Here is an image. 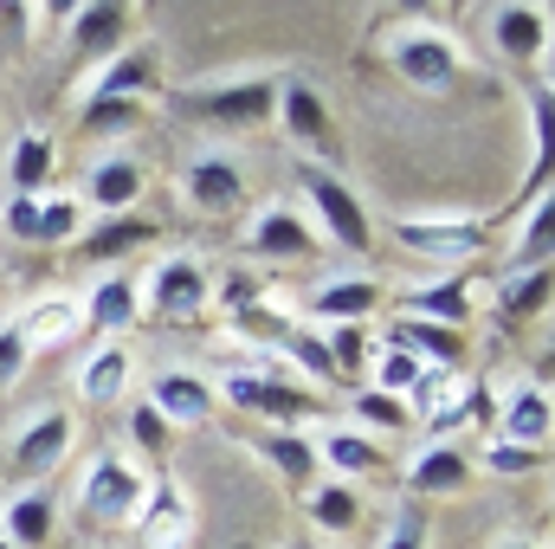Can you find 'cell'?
Here are the masks:
<instances>
[{
	"mask_svg": "<svg viewBox=\"0 0 555 549\" xmlns=\"http://www.w3.org/2000/svg\"><path fill=\"white\" fill-rule=\"evenodd\" d=\"M168 104L207 130H266L278 111V72H220V78H194V85H168Z\"/></svg>",
	"mask_w": 555,
	"mask_h": 549,
	"instance_id": "6da1fadb",
	"label": "cell"
},
{
	"mask_svg": "<svg viewBox=\"0 0 555 549\" xmlns=\"http://www.w3.org/2000/svg\"><path fill=\"white\" fill-rule=\"evenodd\" d=\"M297 194H304L297 214L310 220V233H317L323 246H336V253H349V259L375 253V214H369V201L343 181L336 162H297Z\"/></svg>",
	"mask_w": 555,
	"mask_h": 549,
	"instance_id": "7a4b0ae2",
	"label": "cell"
},
{
	"mask_svg": "<svg viewBox=\"0 0 555 549\" xmlns=\"http://www.w3.org/2000/svg\"><path fill=\"white\" fill-rule=\"evenodd\" d=\"M382 59H388V72L420 91V98H446L452 85H459V72H465V46H459V33L452 26H439V20H395V26H382Z\"/></svg>",
	"mask_w": 555,
	"mask_h": 549,
	"instance_id": "3957f363",
	"label": "cell"
},
{
	"mask_svg": "<svg viewBox=\"0 0 555 549\" xmlns=\"http://www.w3.org/2000/svg\"><path fill=\"white\" fill-rule=\"evenodd\" d=\"M142 310H155L162 323H201L214 310V272L201 253H162L149 272L137 278Z\"/></svg>",
	"mask_w": 555,
	"mask_h": 549,
	"instance_id": "277c9868",
	"label": "cell"
},
{
	"mask_svg": "<svg viewBox=\"0 0 555 549\" xmlns=\"http://www.w3.org/2000/svg\"><path fill=\"white\" fill-rule=\"evenodd\" d=\"M388 240H395L408 259H426V266H439V272H459L465 259L485 253V220H472V214H401V220L388 227Z\"/></svg>",
	"mask_w": 555,
	"mask_h": 549,
	"instance_id": "5b68a950",
	"label": "cell"
},
{
	"mask_svg": "<svg viewBox=\"0 0 555 549\" xmlns=\"http://www.w3.org/2000/svg\"><path fill=\"white\" fill-rule=\"evenodd\" d=\"M181 207L188 214H201V220H227L233 207H246V162H240V149H220V142H207V149H194L188 162H181Z\"/></svg>",
	"mask_w": 555,
	"mask_h": 549,
	"instance_id": "8992f818",
	"label": "cell"
},
{
	"mask_svg": "<svg viewBox=\"0 0 555 549\" xmlns=\"http://www.w3.org/2000/svg\"><path fill=\"white\" fill-rule=\"evenodd\" d=\"M142 491H149V478H142V465L130 452H98V459L85 465V478H78V511H85L98 531H130Z\"/></svg>",
	"mask_w": 555,
	"mask_h": 549,
	"instance_id": "52a82bcc",
	"label": "cell"
},
{
	"mask_svg": "<svg viewBox=\"0 0 555 549\" xmlns=\"http://www.w3.org/2000/svg\"><path fill=\"white\" fill-rule=\"evenodd\" d=\"M214 401H227V408H240V413H259L266 426H297L304 413H317V401L304 395V382H291L284 369L272 375V362L266 369H220Z\"/></svg>",
	"mask_w": 555,
	"mask_h": 549,
	"instance_id": "ba28073f",
	"label": "cell"
},
{
	"mask_svg": "<svg viewBox=\"0 0 555 549\" xmlns=\"http://www.w3.org/2000/svg\"><path fill=\"white\" fill-rule=\"evenodd\" d=\"M72 452H78V413H72V408H39L33 420H20V426H13L7 472H13L20 485H46Z\"/></svg>",
	"mask_w": 555,
	"mask_h": 549,
	"instance_id": "9c48e42d",
	"label": "cell"
},
{
	"mask_svg": "<svg viewBox=\"0 0 555 549\" xmlns=\"http://www.w3.org/2000/svg\"><path fill=\"white\" fill-rule=\"evenodd\" d=\"M85 98H117V104H155V98H168V72H162V46L155 39H130L117 59H104V65H91L85 72V85H78V104Z\"/></svg>",
	"mask_w": 555,
	"mask_h": 549,
	"instance_id": "30bf717a",
	"label": "cell"
},
{
	"mask_svg": "<svg viewBox=\"0 0 555 549\" xmlns=\"http://www.w3.org/2000/svg\"><path fill=\"white\" fill-rule=\"evenodd\" d=\"M278 137L297 149V162H330L336 155V117L323 104V91L297 72H278V111H272Z\"/></svg>",
	"mask_w": 555,
	"mask_h": 549,
	"instance_id": "8fae6325",
	"label": "cell"
},
{
	"mask_svg": "<svg viewBox=\"0 0 555 549\" xmlns=\"http://www.w3.org/2000/svg\"><path fill=\"white\" fill-rule=\"evenodd\" d=\"M401 408H408L414 426H426V439H452V426H465V420L485 413V388L465 382L459 369H420V382L408 388Z\"/></svg>",
	"mask_w": 555,
	"mask_h": 549,
	"instance_id": "7c38bea8",
	"label": "cell"
},
{
	"mask_svg": "<svg viewBox=\"0 0 555 549\" xmlns=\"http://www.w3.org/2000/svg\"><path fill=\"white\" fill-rule=\"evenodd\" d=\"M382 304H388V284L375 272H323L304 291L297 317H304L310 330H330V323H375Z\"/></svg>",
	"mask_w": 555,
	"mask_h": 549,
	"instance_id": "4fadbf2b",
	"label": "cell"
},
{
	"mask_svg": "<svg viewBox=\"0 0 555 549\" xmlns=\"http://www.w3.org/2000/svg\"><path fill=\"white\" fill-rule=\"evenodd\" d=\"M46 20L65 26V39H72L78 59L104 65V59H117V52L130 46L137 7H124V0H72V7H46Z\"/></svg>",
	"mask_w": 555,
	"mask_h": 549,
	"instance_id": "5bb4252c",
	"label": "cell"
},
{
	"mask_svg": "<svg viewBox=\"0 0 555 549\" xmlns=\"http://www.w3.org/2000/svg\"><path fill=\"white\" fill-rule=\"evenodd\" d=\"M388 304H395V317L439 323V330H465L478 317V284L465 272H433V278H414V284H395Z\"/></svg>",
	"mask_w": 555,
	"mask_h": 549,
	"instance_id": "9a60e30c",
	"label": "cell"
},
{
	"mask_svg": "<svg viewBox=\"0 0 555 549\" xmlns=\"http://www.w3.org/2000/svg\"><path fill=\"white\" fill-rule=\"evenodd\" d=\"M142 188H149V168L137 149H98L85 181H78V207L98 220H117V214H137Z\"/></svg>",
	"mask_w": 555,
	"mask_h": 549,
	"instance_id": "2e32d148",
	"label": "cell"
},
{
	"mask_svg": "<svg viewBox=\"0 0 555 549\" xmlns=\"http://www.w3.org/2000/svg\"><path fill=\"white\" fill-rule=\"evenodd\" d=\"M194 531H201V511H194V498H188L181 478H155V485L142 491L137 518H130L137 549H188Z\"/></svg>",
	"mask_w": 555,
	"mask_h": 549,
	"instance_id": "e0dca14e",
	"label": "cell"
},
{
	"mask_svg": "<svg viewBox=\"0 0 555 549\" xmlns=\"http://www.w3.org/2000/svg\"><path fill=\"white\" fill-rule=\"evenodd\" d=\"M240 240H246L253 259H272V266H297V259H317V253H323V240L310 233V220H304L291 201H266V207H253Z\"/></svg>",
	"mask_w": 555,
	"mask_h": 549,
	"instance_id": "ac0fdd59",
	"label": "cell"
},
{
	"mask_svg": "<svg viewBox=\"0 0 555 549\" xmlns=\"http://www.w3.org/2000/svg\"><path fill=\"white\" fill-rule=\"evenodd\" d=\"M550 7H530V0H498L485 7V46L511 65H543L550 59Z\"/></svg>",
	"mask_w": 555,
	"mask_h": 549,
	"instance_id": "d6986e66",
	"label": "cell"
},
{
	"mask_svg": "<svg viewBox=\"0 0 555 549\" xmlns=\"http://www.w3.org/2000/svg\"><path fill=\"white\" fill-rule=\"evenodd\" d=\"M13 330H20V343L39 356V349H65V343H78L85 336V310H78V291H65V284H46V291H33L13 317H7Z\"/></svg>",
	"mask_w": 555,
	"mask_h": 549,
	"instance_id": "ffe728a7",
	"label": "cell"
},
{
	"mask_svg": "<svg viewBox=\"0 0 555 549\" xmlns=\"http://www.w3.org/2000/svg\"><path fill=\"white\" fill-rule=\"evenodd\" d=\"M130 388H137V356H130V343H117V336L91 343V349L78 356V369H72V395H78L85 408H111V401H124Z\"/></svg>",
	"mask_w": 555,
	"mask_h": 549,
	"instance_id": "44dd1931",
	"label": "cell"
},
{
	"mask_svg": "<svg viewBox=\"0 0 555 549\" xmlns=\"http://www.w3.org/2000/svg\"><path fill=\"white\" fill-rule=\"evenodd\" d=\"M310 446H317V472H323V478H343V485H362V478H375V472L388 465V446L369 439V433L349 426V420L310 433Z\"/></svg>",
	"mask_w": 555,
	"mask_h": 549,
	"instance_id": "7402d4cb",
	"label": "cell"
},
{
	"mask_svg": "<svg viewBox=\"0 0 555 549\" xmlns=\"http://www.w3.org/2000/svg\"><path fill=\"white\" fill-rule=\"evenodd\" d=\"M401 478H408V498H465L478 472H472V452L459 439H426V446H414Z\"/></svg>",
	"mask_w": 555,
	"mask_h": 549,
	"instance_id": "603a6c76",
	"label": "cell"
},
{
	"mask_svg": "<svg viewBox=\"0 0 555 549\" xmlns=\"http://www.w3.org/2000/svg\"><path fill=\"white\" fill-rule=\"evenodd\" d=\"M142 401L162 413L175 433L207 426V420H214V408H220V401H214V382H207V375H194V369H155Z\"/></svg>",
	"mask_w": 555,
	"mask_h": 549,
	"instance_id": "cb8c5ba5",
	"label": "cell"
},
{
	"mask_svg": "<svg viewBox=\"0 0 555 549\" xmlns=\"http://www.w3.org/2000/svg\"><path fill=\"white\" fill-rule=\"evenodd\" d=\"M78 310H85V330H98V336H130L142 323V291L130 272H104L91 278L85 291H78Z\"/></svg>",
	"mask_w": 555,
	"mask_h": 549,
	"instance_id": "d4e9b609",
	"label": "cell"
},
{
	"mask_svg": "<svg viewBox=\"0 0 555 549\" xmlns=\"http://www.w3.org/2000/svg\"><path fill=\"white\" fill-rule=\"evenodd\" d=\"M498 439H511V446H530V452H550L555 439V401H550V382H517L511 395H504V408H498V426H491Z\"/></svg>",
	"mask_w": 555,
	"mask_h": 549,
	"instance_id": "484cf974",
	"label": "cell"
},
{
	"mask_svg": "<svg viewBox=\"0 0 555 549\" xmlns=\"http://www.w3.org/2000/svg\"><path fill=\"white\" fill-rule=\"evenodd\" d=\"M59 537V498L46 485H20L13 498H0V544L7 549H52Z\"/></svg>",
	"mask_w": 555,
	"mask_h": 549,
	"instance_id": "4316f807",
	"label": "cell"
},
{
	"mask_svg": "<svg viewBox=\"0 0 555 549\" xmlns=\"http://www.w3.org/2000/svg\"><path fill=\"white\" fill-rule=\"evenodd\" d=\"M52 168H59V142L46 137L39 124L13 130V142H7V162H0V181H7V194H26V201L52 194Z\"/></svg>",
	"mask_w": 555,
	"mask_h": 549,
	"instance_id": "83f0119b",
	"label": "cell"
},
{
	"mask_svg": "<svg viewBox=\"0 0 555 549\" xmlns=\"http://www.w3.org/2000/svg\"><path fill=\"white\" fill-rule=\"evenodd\" d=\"M375 343L414 356L426 369H459V362H465V330H439V323H414V317H388V330H382Z\"/></svg>",
	"mask_w": 555,
	"mask_h": 549,
	"instance_id": "f1b7e54d",
	"label": "cell"
},
{
	"mask_svg": "<svg viewBox=\"0 0 555 549\" xmlns=\"http://www.w3.org/2000/svg\"><path fill=\"white\" fill-rule=\"evenodd\" d=\"M259 459L272 465L297 498L323 478V472H317V446H310V433H304V426H266V433H259Z\"/></svg>",
	"mask_w": 555,
	"mask_h": 549,
	"instance_id": "f546056e",
	"label": "cell"
},
{
	"mask_svg": "<svg viewBox=\"0 0 555 549\" xmlns=\"http://www.w3.org/2000/svg\"><path fill=\"white\" fill-rule=\"evenodd\" d=\"M304 518H310L317 537H356L362 531V491L343 485V478H317L304 491Z\"/></svg>",
	"mask_w": 555,
	"mask_h": 549,
	"instance_id": "4dcf8cb0",
	"label": "cell"
},
{
	"mask_svg": "<svg viewBox=\"0 0 555 549\" xmlns=\"http://www.w3.org/2000/svg\"><path fill=\"white\" fill-rule=\"evenodd\" d=\"M272 356L284 362V375H291V382H304V388H336V382H343V375H336V362H330V349H323V336H317L310 323H297Z\"/></svg>",
	"mask_w": 555,
	"mask_h": 549,
	"instance_id": "1f68e13d",
	"label": "cell"
},
{
	"mask_svg": "<svg viewBox=\"0 0 555 549\" xmlns=\"http://www.w3.org/2000/svg\"><path fill=\"white\" fill-rule=\"evenodd\" d=\"M297 323H304V317H297V304H291V297H278V291H272V297H259V304H246L240 317H227V330H233L240 343H259V349H278Z\"/></svg>",
	"mask_w": 555,
	"mask_h": 549,
	"instance_id": "d6a6232c",
	"label": "cell"
},
{
	"mask_svg": "<svg viewBox=\"0 0 555 549\" xmlns=\"http://www.w3.org/2000/svg\"><path fill=\"white\" fill-rule=\"evenodd\" d=\"M491 291H498L504 317H543L550 310V266H504Z\"/></svg>",
	"mask_w": 555,
	"mask_h": 549,
	"instance_id": "836d02e7",
	"label": "cell"
},
{
	"mask_svg": "<svg viewBox=\"0 0 555 549\" xmlns=\"http://www.w3.org/2000/svg\"><path fill=\"white\" fill-rule=\"evenodd\" d=\"M142 240H155V227H149L142 214H117V220H98V227H85L78 253H85V259H124V253H137Z\"/></svg>",
	"mask_w": 555,
	"mask_h": 549,
	"instance_id": "e575fe53",
	"label": "cell"
},
{
	"mask_svg": "<svg viewBox=\"0 0 555 549\" xmlns=\"http://www.w3.org/2000/svg\"><path fill=\"white\" fill-rule=\"evenodd\" d=\"M349 426H362L369 439H401V433H414L408 408L388 401V395H375V388H356V395H349Z\"/></svg>",
	"mask_w": 555,
	"mask_h": 549,
	"instance_id": "d590c367",
	"label": "cell"
},
{
	"mask_svg": "<svg viewBox=\"0 0 555 549\" xmlns=\"http://www.w3.org/2000/svg\"><path fill=\"white\" fill-rule=\"evenodd\" d=\"M91 227V214L78 207V194H39V246H78Z\"/></svg>",
	"mask_w": 555,
	"mask_h": 549,
	"instance_id": "8d00e7d4",
	"label": "cell"
},
{
	"mask_svg": "<svg viewBox=\"0 0 555 549\" xmlns=\"http://www.w3.org/2000/svg\"><path fill=\"white\" fill-rule=\"evenodd\" d=\"M550 465V452H530V446H511V439H478V459H472V472H491V478H530V472H543Z\"/></svg>",
	"mask_w": 555,
	"mask_h": 549,
	"instance_id": "74e56055",
	"label": "cell"
},
{
	"mask_svg": "<svg viewBox=\"0 0 555 549\" xmlns=\"http://www.w3.org/2000/svg\"><path fill=\"white\" fill-rule=\"evenodd\" d=\"M420 369H426V362L401 356V349H388V343H375V356H369V382H362V388H375V395H388V401H408V388L420 382Z\"/></svg>",
	"mask_w": 555,
	"mask_h": 549,
	"instance_id": "f35d334b",
	"label": "cell"
},
{
	"mask_svg": "<svg viewBox=\"0 0 555 549\" xmlns=\"http://www.w3.org/2000/svg\"><path fill=\"white\" fill-rule=\"evenodd\" d=\"M550 233H555V207H550V188H543V194H530V220L517 227L511 266H550Z\"/></svg>",
	"mask_w": 555,
	"mask_h": 549,
	"instance_id": "ab89813d",
	"label": "cell"
},
{
	"mask_svg": "<svg viewBox=\"0 0 555 549\" xmlns=\"http://www.w3.org/2000/svg\"><path fill=\"white\" fill-rule=\"evenodd\" d=\"M317 336H323V349H330L336 375H356V369H369V356H375L369 323H330V330H317Z\"/></svg>",
	"mask_w": 555,
	"mask_h": 549,
	"instance_id": "60d3db41",
	"label": "cell"
},
{
	"mask_svg": "<svg viewBox=\"0 0 555 549\" xmlns=\"http://www.w3.org/2000/svg\"><path fill=\"white\" fill-rule=\"evenodd\" d=\"M259 297H272V278H259L253 266H220V278H214V304H220V317H240V310L259 304Z\"/></svg>",
	"mask_w": 555,
	"mask_h": 549,
	"instance_id": "b9f144b4",
	"label": "cell"
},
{
	"mask_svg": "<svg viewBox=\"0 0 555 549\" xmlns=\"http://www.w3.org/2000/svg\"><path fill=\"white\" fill-rule=\"evenodd\" d=\"M124 433H130V446H137L142 459H168V452H175V426L149 408L142 395L130 401V413H124Z\"/></svg>",
	"mask_w": 555,
	"mask_h": 549,
	"instance_id": "7bdbcfd3",
	"label": "cell"
},
{
	"mask_svg": "<svg viewBox=\"0 0 555 549\" xmlns=\"http://www.w3.org/2000/svg\"><path fill=\"white\" fill-rule=\"evenodd\" d=\"M142 124V104H117V98H85L78 104V137H124Z\"/></svg>",
	"mask_w": 555,
	"mask_h": 549,
	"instance_id": "ee69618b",
	"label": "cell"
},
{
	"mask_svg": "<svg viewBox=\"0 0 555 549\" xmlns=\"http://www.w3.org/2000/svg\"><path fill=\"white\" fill-rule=\"evenodd\" d=\"M0 233H7L13 246H39V201L7 194V201H0Z\"/></svg>",
	"mask_w": 555,
	"mask_h": 549,
	"instance_id": "f6af8a7d",
	"label": "cell"
},
{
	"mask_svg": "<svg viewBox=\"0 0 555 549\" xmlns=\"http://www.w3.org/2000/svg\"><path fill=\"white\" fill-rule=\"evenodd\" d=\"M26 362H33V349L20 343V330H13V323H0V395L26 375Z\"/></svg>",
	"mask_w": 555,
	"mask_h": 549,
	"instance_id": "bcb514c9",
	"label": "cell"
},
{
	"mask_svg": "<svg viewBox=\"0 0 555 549\" xmlns=\"http://www.w3.org/2000/svg\"><path fill=\"white\" fill-rule=\"evenodd\" d=\"M375 549H426V531H420V518H414V511H395Z\"/></svg>",
	"mask_w": 555,
	"mask_h": 549,
	"instance_id": "7dc6e473",
	"label": "cell"
},
{
	"mask_svg": "<svg viewBox=\"0 0 555 549\" xmlns=\"http://www.w3.org/2000/svg\"><path fill=\"white\" fill-rule=\"evenodd\" d=\"M543 130H550V78L530 85V137H537V155H543Z\"/></svg>",
	"mask_w": 555,
	"mask_h": 549,
	"instance_id": "c3c4849f",
	"label": "cell"
},
{
	"mask_svg": "<svg viewBox=\"0 0 555 549\" xmlns=\"http://www.w3.org/2000/svg\"><path fill=\"white\" fill-rule=\"evenodd\" d=\"M491 549H543L537 537H504V544H491Z\"/></svg>",
	"mask_w": 555,
	"mask_h": 549,
	"instance_id": "681fc988",
	"label": "cell"
},
{
	"mask_svg": "<svg viewBox=\"0 0 555 549\" xmlns=\"http://www.w3.org/2000/svg\"><path fill=\"white\" fill-rule=\"evenodd\" d=\"M0 549H7V544H0Z\"/></svg>",
	"mask_w": 555,
	"mask_h": 549,
	"instance_id": "f907efd6",
	"label": "cell"
}]
</instances>
